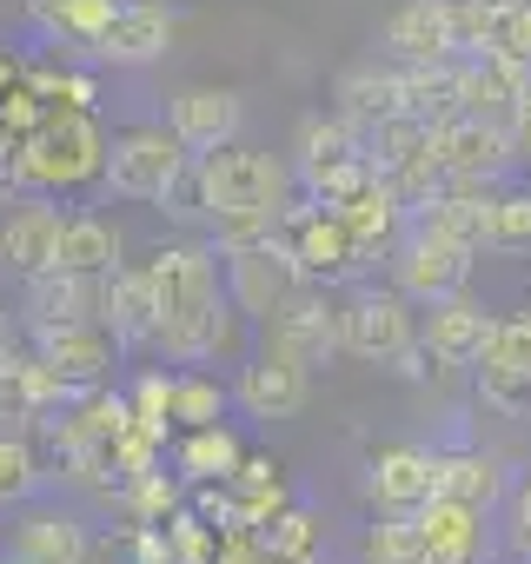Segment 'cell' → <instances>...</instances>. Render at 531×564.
<instances>
[{
  "label": "cell",
  "instance_id": "1",
  "mask_svg": "<svg viewBox=\"0 0 531 564\" xmlns=\"http://www.w3.org/2000/svg\"><path fill=\"white\" fill-rule=\"evenodd\" d=\"M153 279V306H160V346L173 359H206L226 339V306H219V279L199 246H166L147 265Z\"/></svg>",
  "mask_w": 531,
  "mask_h": 564
},
{
  "label": "cell",
  "instance_id": "2",
  "mask_svg": "<svg viewBox=\"0 0 531 564\" xmlns=\"http://www.w3.org/2000/svg\"><path fill=\"white\" fill-rule=\"evenodd\" d=\"M193 186H199L206 219H239V213L286 219V193H293V180H286V166H280L273 153H246V147H213V153H199Z\"/></svg>",
  "mask_w": 531,
  "mask_h": 564
},
{
  "label": "cell",
  "instance_id": "3",
  "mask_svg": "<svg viewBox=\"0 0 531 564\" xmlns=\"http://www.w3.org/2000/svg\"><path fill=\"white\" fill-rule=\"evenodd\" d=\"M94 173H107V140L87 107H67V113L54 107L47 127L14 147V180L28 186H80Z\"/></svg>",
  "mask_w": 531,
  "mask_h": 564
},
{
  "label": "cell",
  "instance_id": "4",
  "mask_svg": "<svg viewBox=\"0 0 531 564\" xmlns=\"http://www.w3.org/2000/svg\"><path fill=\"white\" fill-rule=\"evenodd\" d=\"M186 180V140L173 127H133L107 147V186L127 199H173Z\"/></svg>",
  "mask_w": 531,
  "mask_h": 564
},
{
  "label": "cell",
  "instance_id": "5",
  "mask_svg": "<svg viewBox=\"0 0 531 564\" xmlns=\"http://www.w3.org/2000/svg\"><path fill=\"white\" fill-rule=\"evenodd\" d=\"M300 166H306V186L326 206H339L346 193H359L372 180V153H366L353 120H306L300 127Z\"/></svg>",
  "mask_w": 531,
  "mask_h": 564
},
{
  "label": "cell",
  "instance_id": "6",
  "mask_svg": "<svg viewBox=\"0 0 531 564\" xmlns=\"http://www.w3.org/2000/svg\"><path fill=\"white\" fill-rule=\"evenodd\" d=\"M300 286H306V272H300V259L286 252V239L226 252V293H232V306L252 313V319H273Z\"/></svg>",
  "mask_w": 531,
  "mask_h": 564
},
{
  "label": "cell",
  "instance_id": "7",
  "mask_svg": "<svg viewBox=\"0 0 531 564\" xmlns=\"http://www.w3.org/2000/svg\"><path fill=\"white\" fill-rule=\"evenodd\" d=\"M432 153L445 160V173L452 180H491V173H505L511 160H518V140H511V127L505 120H485V113H452V120H438L432 127Z\"/></svg>",
  "mask_w": 531,
  "mask_h": 564
},
{
  "label": "cell",
  "instance_id": "8",
  "mask_svg": "<svg viewBox=\"0 0 531 564\" xmlns=\"http://www.w3.org/2000/svg\"><path fill=\"white\" fill-rule=\"evenodd\" d=\"M465 279H472V246H458V239H445L432 226H419L405 239V252H399V293L405 300L438 306V300L465 293Z\"/></svg>",
  "mask_w": 531,
  "mask_h": 564
},
{
  "label": "cell",
  "instance_id": "9",
  "mask_svg": "<svg viewBox=\"0 0 531 564\" xmlns=\"http://www.w3.org/2000/svg\"><path fill=\"white\" fill-rule=\"evenodd\" d=\"M266 346L293 352L300 366H326L333 352H346V313H333L313 286H300L273 319H266Z\"/></svg>",
  "mask_w": 531,
  "mask_h": 564
},
{
  "label": "cell",
  "instance_id": "10",
  "mask_svg": "<svg viewBox=\"0 0 531 564\" xmlns=\"http://www.w3.org/2000/svg\"><path fill=\"white\" fill-rule=\"evenodd\" d=\"M419 339V319L405 306V293H359L346 306V352L353 359H372V366H392L405 359Z\"/></svg>",
  "mask_w": 531,
  "mask_h": 564
},
{
  "label": "cell",
  "instance_id": "11",
  "mask_svg": "<svg viewBox=\"0 0 531 564\" xmlns=\"http://www.w3.org/2000/svg\"><path fill=\"white\" fill-rule=\"evenodd\" d=\"M166 47H173V14L160 8V0H120L113 21H107L100 41H94V54L113 61V67H147V61H160Z\"/></svg>",
  "mask_w": 531,
  "mask_h": 564
},
{
  "label": "cell",
  "instance_id": "12",
  "mask_svg": "<svg viewBox=\"0 0 531 564\" xmlns=\"http://www.w3.org/2000/svg\"><path fill=\"white\" fill-rule=\"evenodd\" d=\"M386 47L405 67H432L458 54V28H452V0H405V8L386 21Z\"/></svg>",
  "mask_w": 531,
  "mask_h": 564
},
{
  "label": "cell",
  "instance_id": "13",
  "mask_svg": "<svg viewBox=\"0 0 531 564\" xmlns=\"http://www.w3.org/2000/svg\"><path fill=\"white\" fill-rule=\"evenodd\" d=\"M280 239H286V252L300 259L306 279H326V272L359 265V246H353L339 206H333V213H286V219H280Z\"/></svg>",
  "mask_w": 531,
  "mask_h": 564
},
{
  "label": "cell",
  "instance_id": "14",
  "mask_svg": "<svg viewBox=\"0 0 531 564\" xmlns=\"http://www.w3.org/2000/svg\"><path fill=\"white\" fill-rule=\"evenodd\" d=\"M419 538L432 551V564H485V511L478 505H458V498H425L419 511Z\"/></svg>",
  "mask_w": 531,
  "mask_h": 564
},
{
  "label": "cell",
  "instance_id": "15",
  "mask_svg": "<svg viewBox=\"0 0 531 564\" xmlns=\"http://www.w3.org/2000/svg\"><path fill=\"white\" fill-rule=\"evenodd\" d=\"M306 372H313V366H300L293 352L266 346V352L239 372V405H246L252 419H293V412L306 405Z\"/></svg>",
  "mask_w": 531,
  "mask_h": 564
},
{
  "label": "cell",
  "instance_id": "16",
  "mask_svg": "<svg viewBox=\"0 0 531 564\" xmlns=\"http://www.w3.org/2000/svg\"><path fill=\"white\" fill-rule=\"evenodd\" d=\"M239 120H246V107H239L232 87H186V94L173 100V133H180L193 153L232 147V140H239Z\"/></svg>",
  "mask_w": 531,
  "mask_h": 564
},
{
  "label": "cell",
  "instance_id": "17",
  "mask_svg": "<svg viewBox=\"0 0 531 564\" xmlns=\"http://www.w3.org/2000/svg\"><path fill=\"white\" fill-rule=\"evenodd\" d=\"M366 491H372L386 511H419V505L438 491V458L419 452V445H386V452L372 458Z\"/></svg>",
  "mask_w": 531,
  "mask_h": 564
},
{
  "label": "cell",
  "instance_id": "18",
  "mask_svg": "<svg viewBox=\"0 0 531 564\" xmlns=\"http://www.w3.org/2000/svg\"><path fill=\"white\" fill-rule=\"evenodd\" d=\"M100 319L113 326V339H160V306H153V279L127 272L120 259L100 272Z\"/></svg>",
  "mask_w": 531,
  "mask_h": 564
},
{
  "label": "cell",
  "instance_id": "19",
  "mask_svg": "<svg viewBox=\"0 0 531 564\" xmlns=\"http://www.w3.org/2000/svg\"><path fill=\"white\" fill-rule=\"evenodd\" d=\"M54 246H61V213L54 206H14L8 219H0V265H14V272H47L54 265Z\"/></svg>",
  "mask_w": 531,
  "mask_h": 564
},
{
  "label": "cell",
  "instance_id": "20",
  "mask_svg": "<svg viewBox=\"0 0 531 564\" xmlns=\"http://www.w3.org/2000/svg\"><path fill=\"white\" fill-rule=\"evenodd\" d=\"M485 333H491L485 306H472L465 293H452V300H438V306H432V319H425V352H432V359H445V366H478Z\"/></svg>",
  "mask_w": 531,
  "mask_h": 564
},
{
  "label": "cell",
  "instance_id": "21",
  "mask_svg": "<svg viewBox=\"0 0 531 564\" xmlns=\"http://www.w3.org/2000/svg\"><path fill=\"white\" fill-rule=\"evenodd\" d=\"M399 186L386 180V173H372L359 193H346L339 199V219H346V232H353V246H359V259L366 252H379V246H392V232H399Z\"/></svg>",
  "mask_w": 531,
  "mask_h": 564
},
{
  "label": "cell",
  "instance_id": "22",
  "mask_svg": "<svg viewBox=\"0 0 531 564\" xmlns=\"http://www.w3.org/2000/svg\"><path fill=\"white\" fill-rule=\"evenodd\" d=\"M472 186H478V180H452L445 193H432L419 226H432V232H445V239L485 252V239H491V199H478Z\"/></svg>",
  "mask_w": 531,
  "mask_h": 564
},
{
  "label": "cell",
  "instance_id": "23",
  "mask_svg": "<svg viewBox=\"0 0 531 564\" xmlns=\"http://www.w3.org/2000/svg\"><path fill=\"white\" fill-rule=\"evenodd\" d=\"M405 113V80L399 74H379V67H353L339 80V120H353L359 133H372L379 120Z\"/></svg>",
  "mask_w": 531,
  "mask_h": 564
},
{
  "label": "cell",
  "instance_id": "24",
  "mask_svg": "<svg viewBox=\"0 0 531 564\" xmlns=\"http://www.w3.org/2000/svg\"><path fill=\"white\" fill-rule=\"evenodd\" d=\"M34 313H41V326H87L100 313V279H87V272H34Z\"/></svg>",
  "mask_w": 531,
  "mask_h": 564
},
{
  "label": "cell",
  "instance_id": "25",
  "mask_svg": "<svg viewBox=\"0 0 531 564\" xmlns=\"http://www.w3.org/2000/svg\"><path fill=\"white\" fill-rule=\"evenodd\" d=\"M113 259H120V239L94 213H74V219H61V246H54L47 272H87V279H100Z\"/></svg>",
  "mask_w": 531,
  "mask_h": 564
},
{
  "label": "cell",
  "instance_id": "26",
  "mask_svg": "<svg viewBox=\"0 0 531 564\" xmlns=\"http://www.w3.org/2000/svg\"><path fill=\"white\" fill-rule=\"evenodd\" d=\"M438 498H458V505L491 511V505L505 498L498 458H485V452H445V458H438Z\"/></svg>",
  "mask_w": 531,
  "mask_h": 564
},
{
  "label": "cell",
  "instance_id": "27",
  "mask_svg": "<svg viewBox=\"0 0 531 564\" xmlns=\"http://www.w3.org/2000/svg\"><path fill=\"white\" fill-rule=\"evenodd\" d=\"M80 557H87V538H80L74 518L41 511V518L21 524V564H80Z\"/></svg>",
  "mask_w": 531,
  "mask_h": 564
},
{
  "label": "cell",
  "instance_id": "28",
  "mask_svg": "<svg viewBox=\"0 0 531 564\" xmlns=\"http://www.w3.org/2000/svg\"><path fill=\"white\" fill-rule=\"evenodd\" d=\"M47 372L54 379H100L107 372V339L87 326H47Z\"/></svg>",
  "mask_w": 531,
  "mask_h": 564
},
{
  "label": "cell",
  "instance_id": "29",
  "mask_svg": "<svg viewBox=\"0 0 531 564\" xmlns=\"http://www.w3.org/2000/svg\"><path fill=\"white\" fill-rule=\"evenodd\" d=\"M366 557H372V564H432V551H425V538H419V518H412V511H405V518L372 524V531H366Z\"/></svg>",
  "mask_w": 531,
  "mask_h": 564
},
{
  "label": "cell",
  "instance_id": "30",
  "mask_svg": "<svg viewBox=\"0 0 531 564\" xmlns=\"http://www.w3.org/2000/svg\"><path fill=\"white\" fill-rule=\"evenodd\" d=\"M113 8H120V0H41V21H54L67 41L94 47V41H100V28L113 21Z\"/></svg>",
  "mask_w": 531,
  "mask_h": 564
},
{
  "label": "cell",
  "instance_id": "31",
  "mask_svg": "<svg viewBox=\"0 0 531 564\" xmlns=\"http://www.w3.org/2000/svg\"><path fill=\"white\" fill-rule=\"evenodd\" d=\"M478 399L498 419H531V372H518V366H478Z\"/></svg>",
  "mask_w": 531,
  "mask_h": 564
},
{
  "label": "cell",
  "instance_id": "32",
  "mask_svg": "<svg viewBox=\"0 0 531 564\" xmlns=\"http://www.w3.org/2000/svg\"><path fill=\"white\" fill-rule=\"evenodd\" d=\"M485 252H531V193L491 199V239Z\"/></svg>",
  "mask_w": 531,
  "mask_h": 564
},
{
  "label": "cell",
  "instance_id": "33",
  "mask_svg": "<svg viewBox=\"0 0 531 564\" xmlns=\"http://www.w3.org/2000/svg\"><path fill=\"white\" fill-rule=\"evenodd\" d=\"M180 465H186L193 478H219V471H232V465H239V445H232L219 425H193V438H186Z\"/></svg>",
  "mask_w": 531,
  "mask_h": 564
},
{
  "label": "cell",
  "instance_id": "34",
  "mask_svg": "<svg viewBox=\"0 0 531 564\" xmlns=\"http://www.w3.org/2000/svg\"><path fill=\"white\" fill-rule=\"evenodd\" d=\"M478 366H518V372H531V313H518V319H491Z\"/></svg>",
  "mask_w": 531,
  "mask_h": 564
},
{
  "label": "cell",
  "instance_id": "35",
  "mask_svg": "<svg viewBox=\"0 0 531 564\" xmlns=\"http://www.w3.org/2000/svg\"><path fill=\"white\" fill-rule=\"evenodd\" d=\"M485 54H505L518 67H531V0H505L498 8V28H491V47Z\"/></svg>",
  "mask_w": 531,
  "mask_h": 564
},
{
  "label": "cell",
  "instance_id": "36",
  "mask_svg": "<svg viewBox=\"0 0 531 564\" xmlns=\"http://www.w3.org/2000/svg\"><path fill=\"white\" fill-rule=\"evenodd\" d=\"M266 544H273L280 564H306L313 544H319V524H313L306 511H280V518H273V538H266Z\"/></svg>",
  "mask_w": 531,
  "mask_h": 564
},
{
  "label": "cell",
  "instance_id": "37",
  "mask_svg": "<svg viewBox=\"0 0 531 564\" xmlns=\"http://www.w3.org/2000/svg\"><path fill=\"white\" fill-rule=\"evenodd\" d=\"M0 127H8L14 140H28V133H41V127H47V107H41V87H8V94H0Z\"/></svg>",
  "mask_w": 531,
  "mask_h": 564
},
{
  "label": "cell",
  "instance_id": "38",
  "mask_svg": "<svg viewBox=\"0 0 531 564\" xmlns=\"http://www.w3.org/2000/svg\"><path fill=\"white\" fill-rule=\"evenodd\" d=\"M219 386L213 379H186V386H173V419H186V425H219Z\"/></svg>",
  "mask_w": 531,
  "mask_h": 564
},
{
  "label": "cell",
  "instance_id": "39",
  "mask_svg": "<svg viewBox=\"0 0 531 564\" xmlns=\"http://www.w3.org/2000/svg\"><path fill=\"white\" fill-rule=\"evenodd\" d=\"M34 452L21 445V438H0V505H8V498H28L34 491Z\"/></svg>",
  "mask_w": 531,
  "mask_h": 564
},
{
  "label": "cell",
  "instance_id": "40",
  "mask_svg": "<svg viewBox=\"0 0 531 564\" xmlns=\"http://www.w3.org/2000/svg\"><path fill=\"white\" fill-rule=\"evenodd\" d=\"M213 564H280V557H273V544H266V538H239V531H232Z\"/></svg>",
  "mask_w": 531,
  "mask_h": 564
},
{
  "label": "cell",
  "instance_id": "41",
  "mask_svg": "<svg viewBox=\"0 0 531 564\" xmlns=\"http://www.w3.org/2000/svg\"><path fill=\"white\" fill-rule=\"evenodd\" d=\"M511 544H518V551L531 557V478H524V485L511 491Z\"/></svg>",
  "mask_w": 531,
  "mask_h": 564
},
{
  "label": "cell",
  "instance_id": "42",
  "mask_svg": "<svg viewBox=\"0 0 531 564\" xmlns=\"http://www.w3.org/2000/svg\"><path fill=\"white\" fill-rule=\"evenodd\" d=\"M511 140H518V160H531V87H524L518 107H511Z\"/></svg>",
  "mask_w": 531,
  "mask_h": 564
},
{
  "label": "cell",
  "instance_id": "43",
  "mask_svg": "<svg viewBox=\"0 0 531 564\" xmlns=\"http://www.w3.org/2000/svg\"><path fill=\"white\" fill-rule=\"evenodd\" d=\"M8 180H14V140H0V193H8Z\"/></svg>",
  "mask_w": 531,
  "mask_h": 564
},
{
  "label": "cell",
  "instance_id": "44",
  "mask_svg": "<svg viewBox=\"0 0 531 564\" xmlns=\"http://www.w3.org/2000/svg\"><path fill=\"white\" fill-rule=\"evenodd\" d=\"M14 87V61H8V47H0V94Z\"/></svg>",
  "mask_w": 531,
  "mask_h": 564
},
{
  "label": "cell",
  "instance_id": "45",
  "mask_svg": "<svg viewBox=\"0 0 531 564\" xmlns=\"http://www.w3.org/2000/svg\"><path fill=\"white\" fill-rule=\"evenodd\" d=\"M0 359H8V326H0Z\"/></svg>",
  "mask_w": 531,
  "mask_h": 564
}]
</instances>
